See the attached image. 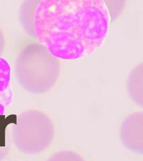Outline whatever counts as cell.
I'll use <instances>...</instances> for the list:
<instances>
[{"label":"cell","mask_w":143,"mask_h":161,"mask_svg":"<svg viewBox=\"0 0 143 161\" xmlns=\"http://www.w3.org/2000/svg\"><path fill=\"white\" fill-rule=\"evenodd\" d=\"M110 15L103 0H42L33 17L35 36L54 57L90 55L108 33Z\"/></svg>","instance_id":"obj_1"},{"label":"cell","mask_w":143,"mask_h":161,"mask_svg":"<svg viewBox=\"0 0 143 161\" xmlns=\"http://www.w3.org/2000/svg\"><path fill=\"white\" fill-rule=\"evenodd\" d=\"M54 134L53 123L47 116L39 111L29 110L19 116L13 126L12 138L19 151L34 154L50 146Z\"/></svg>","instance_id":"obj_2"},{"label":"cell","mask_w":143,"mask_h":161,"mask_svg":"<svg viewBox=\"0 0 143 161\" xmlns=\"http://www.w3.org/2000/svg\"><path fill=\"white\" fill-rule=\"evenodd\" d=\"M143 113H136L129 116L121 128V141L126 148L142 154L143 152Z\"/></svg>","instance_id":"obj_3"},{"label":"cell","mask_w":143,"mask_h":161,"mask_svg":"<svg viewBox=\"0 0 143 161\" xmlns=\"http://www.w3.org/2000/svg\"><path fill=\"white\" fill-rule=\"evenodd\" d=\"M11 68L8 61L0 55V116L12 101Z\"/></svg>","instance_id":"obj_4"},{"label":"cell","mask_w":143,"mask_h":161,"mask_svg":"<svg viewBox=\"0 0 143 161\" xmlns=\"http://www.w3.org/2000/svg\"><path fill=\"white\" fill-rule=\"evenodd\" d=\"M0 116V161L8 156L10 151V141L7 133L8 121Z\"/></svg>","instance_id":"obj_5"},{"label":"cell","mask_w":143,"mask_h":161,"mask_svg":"<svg viewBox=\"0 0 143 161\" xmlns=\"http://www.w3.org/2000/svg\"><path fill=\"white\" fill-rule=\"evenodd\" d=\"M47 161H85L82 157L74 152L60 151L54 154Z\"/></svg>","instance_id":"obj_6"}]
</instances>
